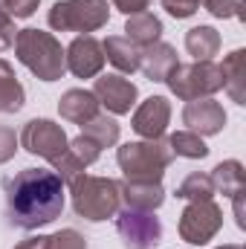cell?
<instances>
[{
	"label": "cell",
	"mask_w": 246,
	"mask_h": 249,
	"mask_svg": "<svg viewBox=\"0 0 246 249\" xmlns=\"http://www.w3.org/2000/svg\"><path fill=\"white\" fill-rule=\"evenodd\" d=\"M232 200H235V223H238L241 229H246V209H244V200H246V188H244V191H238V194H235Z\"/></svg>",
	"instance_id": "cell-35"
},
{
	"label": "cell",
	"mask_w": 246,
	"mask_h": 249,
	"mask_svg": "<svg viewBox=\"0 0 246 249\" xmlns=\"http://www.w3.org/2000/svg\"><path fill=\"white\" fill-rule=\"evenodd\" d=\"M26 105V90L15 75V67L0 58V113H18Z\"/></svg>",
	"instance_id": "cell-20"
},
{
	"label": "cell",
	"mask_w": 246,
	"mask_h": 249,
	"mask_svg": "<svg viewBox=\"0 0 246 249\" xmlns=\"http://www.w3.org/2000/svg\"><path fill=\"white\" fill-rule=\"evenodd\" d=\"M171 122V102L165 96H151L145 99L136 113H133V130L142 139H162Z\"/></svg>",
	"instance_id": "cell-12"
},
{
	"label": "cell",
	"mask_w": 246,
	"mask_h": 249,
	"mask_svg": "<svg viewBox=\"0 0 246 249\" xmlns=\"http://www.w3.org/2000/svg\"><path fill=\"white\" fill-rule=\"evenodd\" d=\"M64 61L75 78H96L105 67V50L93 35H78L64 50Z\"/></svg>",
	"instance_id": "cell-10"
},
{
	"label": "cell",
	"mask_w": 246,
	"mask_h": 249,
	"mask_svg": "<svg viewBox=\"0 0 246 249\" xmlns=\"http://www.w3.org/2000/svg\"><path fill=\"white\" fill-rule=\"evenodd\" d=\"M81 133L90 136L93 142H99V148H113L119 142V124H116V119L102 116V113L93 116L87 124H81Z\"/></svg>",
	"instance_id": "cell-24"
},
{
	"label": "cell",
	"mask_w": 246,
	"mask_h": 249,
	"mask_svg": "<svg viewBox=\"0 0 246 249\" xmlns=\"http://www.w3.org/2000/svg\"><path fill=\"white\" fill-rule=\"evenodd\" d=\"M185 53L194 61H211L220 53V32L214 26H194L185 32Z\"/></svg>",
	"instance_id": "cell-19"
},
{
	"label": "cell",
	"mask_w": 246,
	"mask_h": 249,
	"mask_svg": "<svg viewBox=\"0 0 246 249\" xmlns=\"http://www.w3.org/2000/svg\"><path fill=\"white\" fill-rule=\"evenodd\" d=\"M209 177H211V183H214V191H220L223 197H235L238 191H244L246 188L244 162H238V160H226V162H220Z\"/></svg>",
	"instance_id": "cell-22"
},
{
	"label": "cell",
	"mask_w": 246,
	"mask_h": 249,
	"mask_svg": "<svg viewBox=\"0 0 246 249\" xmlns=\"http://www.w3.org/2000/svg\"><path fill=\"white\" fill-rule=\"evenodd\" d=\"M223 229V212L214 200H194L180 214V238L185 244L203 247Z\"/></svg>",
	"instance_id": "cell-7"
},
{
	"label": "cell",
	"mask_w": 246,
	"mask_h": 249,
	"mask_svg": "<svg viewBox=\"0 0 246 249\" xmlns=\"http://www.w3.org/2000/svg\"><path fill=\"white\" fill-rule=\"evenodd\" d=\"M162 35V20L154 15V12H139V15H130L127 23H124V38L130 44H136L139 50L142 47H151L157 44Z\"/></svg>",
	"instance_id": "cell-18"
},
{
	"label": "cell",
	"mask_w": 246,
	"mask_h": 249,
	"mask_svg": "<svg viewBox=\"0 0 246 249\" xmlns=\"http://www.w3.org/2000/svg\"><path fill=\"white\" fill-rule=\"evenodd\" d=\"M41 0H0V9L9 18H32L38 12Z\"/></svg>",
	"instance_id": "cell-30"
},
{
	"label": "cell",
	"mask_w": 246,
	"mask_h": 249,
	"mask_svg": "<svg viewBox=\"0 0 246 249\" xmlns=\"http://www.w3.org/2000/svg\"><path fill=\"white\" fill-rule=\"evenodd\" d=\"M165 142H168L174 157H185V160H206L209 157V145L203 142V136H197L191 130H177Z\"/></svg>",
	"instance_id": "cell-23"
},
{
	"label": "cell",
	"mask_w": 246,
	"mask_h": 249,
	"mask_svg": "<svg viewBox=\"0 0 246 249\" xmlns=\"http://www.w3.org/2000/svg\"><path fill=\"white\" fill-rule=\"evenodd\" d=\"M70 154H72V157L87 168V165H93V162L102 157V148H99V142H93L90 136H84V133H81V136H75V139L70 142Z\"/></svg>",
	"instance_id": "cell-26"
},
{
	"label": "cell",
	"mask_w": 246,
	"mask_h": 249,
	"mask_svg": "<svg viewBox=\"0 0 246 249\" xmlns=\"http://www.w3.org/2000/svg\"><path fill=\"white\" fill-rule=\"evenodd\" d=\"M15 249H50V235H38V238H26Z\"/></svg>",
	"instance_id": "cell-36"
},
{
	"label": "cell",
	"mask_w": 246,
	"mask_h": 249,
	"mask_svg": "<svg viewBox=\"0 0 246 249\" xmlns=\"http://www.w3.org/2000/svg\"><path fill=\"white\" fill-rule=\"evenodd\" d=\"M18 133L12 130V127H6V124H0V165L3 162H9L12 157H15V151H18Z\"/></svg>",
	"instance_id": "cell-32"
},
{
	"label": "cell",
	"mask_w": 246,
	"mask_h": 249,
	"mask_svg": "<svg viewBox=\"0 0 246 249\" xmlns=\"http://www.w3.org/2000/svg\"><path fill=\"white\" fill-rule=\"evenodd\" d=\"M47 20L55 32H96L107 26L110 6L107 0H58Z\"/></svg>",
	"instance_id": "cell-6"
},
{
	"label": "cell",
	"mask_w": 246,
	"mask_h": 249,
	"mask_svg": "<svg viewBox=\"0 0 246 249\" xmlns=\"http://www.w3.org/2000/svg\"><path fill=\"white\" fill-rule=\"evenodd\" d=\"M177 197L188 200V203H194V200H211L214 197V183H211L209 174L194 171V174H188L183 183L177 186Z\"/></svg>",
	"instance_id": "cell-25"
},
{
	"label": "cell",
	"mask_w": 246,
	"mask_h": 249,
	"mask_svg": "<svg viewBox=\"0 0 246 249\" xmlns=\"http://www.w3.org/2000/svg\"><path fill=\"white\" fill-rule=\"evenodd\" d=\"M15 55L35 78L41 81H58L67 70L64 47L53 32L41 29H20L15 38Z\"/></svg>",
	"instance_id": "cell-2"
},
{
	"label": "cell",
	"mask_w": 246,
	"mask_h": 249,
	"mask_svg": "<svg viewBox=\"0 0 246 249\" xmlns=\"http://www.w3.org/2000/svg\"><path fill=\"white\" fill-rule=\"evenodd\" d=\"M50 249H87V241L75 229H61L50 235Z\"/></svg>",
	"instance_id": "cell-29"
},
{
	"label": "cell",
	"mask_w": 246,
	"mask_h": 249,
	"mask_svg": "<svg viewBox=\"0 0 246 249\" xmlns=\"http://www.w3.org/2000/svg\"><path fill=\"white\" fill-rule=\"evenodd\" d=\"M15 38H18V29H15V20L0 9V53H6L9 47H15Z\"/></svg>",
	"instance_id": "cell-33"
},
{
	"label": "cell",
	"mask_w": 246,
	"mask_h": 249,
	"mask_svg": "<svg viewBox=\"0 0 246 249\" xmlns=\"http://www.w3.org/2000/svg\"><path fill=\"white\" fill-rule=\"evenodd\" d=\"M177 64H180L177 61V50H174L171 44L157 41V44L139 50V70H142L145 78H151V81H162V84H165L168 72H171Z\"/></svg>",
	"instance_id": "cell-14"
},
{
	"label": "cell",
	"mask_w": 246,
	"mask_h": 249,
	"mask_svg": "<svg viewBox=\"0 0 246 249\" xmlns=\"http://www.w3.org/2000/svg\"><path fill=\"white\" fill-rule=\"evenodd\" d=\"M102 50H105V61H110L119 72H136L139 70V47L130 44L122 35H110L102 44Z\"/></svg>",
	"instance_id": "cell-21"
},
{
	"label": "cell",
	"mask_w": 246,
	"mask_h": 249,
	"mask_svg": "<svg viewBox=\"0 0 246 249\" xmlns=\"http://www.w3.org/2000/svg\"><path fill=\"white\" fill-rule=\"evenodd\" d=\"M53 171H55V174L64 180V186H70V183H72L75 177H81L87 168H84V165H81V162L70 154V148H67L58 160H53Z\"/></svg>",
	"instance_id": "cell-27"
},
{
	"label": "cell",
	"mask_w": 246,
	"mask_h": 249,
	"mask_svg": "<svg viewBox=\"0 0 246 249\" xmlns=\"http://www.w3.org/2000/svg\"><path fill=\"white\" fill-rule=\"evenodd\" d=\"M116 232L124 249H157L162 241V223L154 212L127 209L116 212Z\"/></svg>",
	"instance_id": "cell-8"
},
{
	"label": "cell",
	"mask_w": 246,
	"mask_h": 249,
	"mask_svg": "<svg viewBox=\"0 0 246 249\" xmlns=\"http://www.w3.org/2000/svg\"><path fill=\"white\" fill-rule=\"evenodd\" d=\"M99 99L93 96V90H67L61 99H58V113L61 119L72 124H87L93 116H99Z\"/></svg>",
	"instance_id": "cell-15"
},
{
	"label": "cell",
	"mask_w": 246,
	"mask_h": 249,
	"mask_svg": "<svg viewBox=\"0 0 246 249\" xmlns=\"http://www.w3.org/2000/svg\"><path fill=\"white\" fill-rule=\"evenodd\" d=\"M162 6H165V12H168L171 18L185 20V18H191V15L200 9V0H162Z\"/></svg>",
	"instance_id": "cell-31"
},
{
	"label": "cell",
	"mask_w": 246,
	"mask_h": 249,
	"mask_svg": "<svg viewBox=\"0 0 246 249\" xmlns=\"http://www.w3.org/2000/svg\"><path fill=\"white\" fill-rule=\"evenodd\" d=\"M119 12H124L127 18L130 15H139V12H148V6H151V0H110Z\"/></svg>",
	"instance_id": "cell-34"
},
{
	"label": "cell",
	"mask_w": 246,
	"mask_h": 249,
	"mask_svg": "<svg viewBox=\"0 0 246 249\" xmlns=\"http://www.w3.org/2000/svg\"><path fill=\"white\" fill-rule=\"evenodd\" d=\"M20 148L29 151L32 157H41V160H58L64 151L70 148V139L64 133V127L53 119H32V122L23 124L20 136H18Z\"/></svg>",
	"instance_id": "cell-9"
},
{
	"label": "cell",
	"mask_w": 246,
	"mask_h": 249,
	"mask_svg": "<svg viewBox=\"0 0 246 249\" xmlns=\"http://www.w3.org/2000/svg\"><path fill=\"white\" fill-rule=\"evenodd\" d=\"M171 160L174 154L162 139L127 142L116 151V162L122 168L124 180H133V183H162V174L171 165Z\"/></svg>",
	"instance_id": "cell-3"
},
{
	"label": "cell",
	"mask_w": 246,
	"mask_h": 249,
	"mask_svg": "<svg viewBox=\"0 0 246 249\" xmlns=\"http://www.w3.org/2000/svg\"><path fill=\"white\" fill-rule=\"evenodd\" d=\"M93 96L99 99V105H105L113 116L130 113V107L139 99V90L133 81H127L124 75H99L93 84Z\"/></svg>",
	"instance_id": "cell-11"
},
{
	"label": "cell",
	"mask_w": 246,
	"mask_h": 249,
	"mask_svg": "<svg viewBox=\"0 0 246 249\" xmlns=\"http://www.w3.org/2000/svg\"><path fill=\"white\" fill-rule=\"evenodd\" d=\"M6 188V212L12 226L18 229H41L50 226L64 212V180L50 168H23Z\"/></svg>",
	"instance_id": "cell-1"
},
{
	"label": "cell",
	"mask_w": 246,
	"mask_h": 249,
	"mask_svg": "<svg viewBox=\"0 0 246 249\" xmlns=\"http://www.w3.org/2000/svg\"><path fill=\"white\" fill-rule=\"evenodd\" d=\"M183 124L197 136H214L226 127V110L214 99H194L183 107Z\"/></svg>",
	"instance_id": "cell-13"
},
{
	"label": "cell",
	"mask_w": 246,
	"mask_h": 249,
	"mask_svg": "<svg viewBox=\"0 0 246 249\" xmlns=\"http://www.w3.org/2000/svg\"><path fill=\"white\" fill-rule=\"evenodd\" d=\"M119 197L127 209H142V212H157L165 203L162 183H133L122 180L119 183Z\"/></svg>",
	"instance_id": "cell-16"
},
{
	"label": "cell",
	"mask_w": 246,
	"mask_h": 249,
	"mask_svg": "<svg viewBox=\"0 0 246 249\" xmlns=\"http://www.w3.org/2000/svg\"><path fill=\"white\" fill-rule=\"evenodd\" d=\"M70 194H72V209L78 217L99 223L107 217H116L122 197H119V183L110 177H90L81 174L70 183Z\"/></svg>",
	"instance_id": "cell-4"
},
{
	"label": "cell",
	"mask_w": 246,
	"mask_h": 249,
	"mask_svg": "<svg viewBox=\"0 0 246 249\" xmlns=\"http://www.w3.org/2000/svg\"><path fill=\"white\" fill-rule=\"evenodd\" d=\"M217 249H244L241 244H223V247H217Z\"/></svg>",
	"instance_id": "cell-37"
},
{
	"label": "cell",
	"mask_w": 246,
	"mask_h": 249,
	"mask_svg": "<svg viewBox=\"0 0 246 249\" xmlns=\"http://www.w3.org/2000/svg\"><path fill=\"white\" fill-rule=\"evenodd\" d=\"M168 90L183 99H211L217 90H223V75H220V64L214 61H194V64H177L168 78H165Z\"/></svg>",
	"instance_id": "cell-5"
},
{
	"label": "cell",
	"mask_w": 246,
	"mask_h": 249,
	"mask_svg": "<svg viewBox=\"0 0 246 249\" xmlns=\"http://www.w3.org/2000/svg\"><path fill=\"white\" fill-rule=\"evenodd\" d=\"M203 9L214 18H244V0H203Z\"/></svg>",
	"instance_id": "cell-28"
},
{
	"label": "cell",
	"mask_w": 246,
	"mask_h": 249,
	"mask_svg": "<svg viewBox=\"0 0 246 249\" xmlns=\"http://www.w3.org/2000/svg\"><path fill=\"white\" fill-rule=\"evenodd\" d=\"M220 75H223V90L232 96V102L246 105V50L229 53L220 67Z\"/></svg>",
	"instance_id": "cell-17"
}]
</instances>
